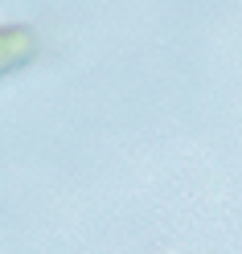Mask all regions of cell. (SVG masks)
Masks as SVG:
<instances>
[{"instance_id": "6da1fadb", "label": "cell", "mask_w": 242, "mask_h": 254, "mask_svg": "<svg viewBox=\"0 0 242 254\" xmlns=\"http://www.w3.org/2000/svg\"><path fill=\"white\" fill-rule=\"evenodd\" d=\"M41 54V37L29 25H0V78L33 66Z\"/></svg>"}]
</instances>
